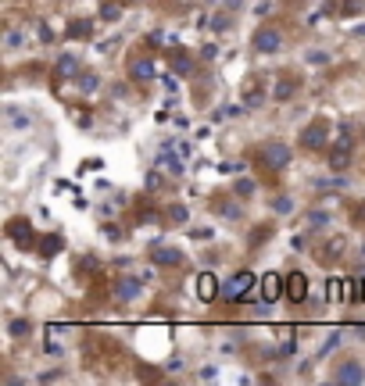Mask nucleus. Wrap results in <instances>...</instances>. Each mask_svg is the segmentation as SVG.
I'll use <instances>...</instances> for the list:
<instances>
[{
	"instance_id": "f257e3e1",
	"label": "nucleus",
	"mask_w": 365,
	"mask_h": 386,
	"mask_svg": "<svg viewBox=\"0 0 365 386\" xmlns=\"http://www.w3.org/2000/svg\"><path fill=\"white\" fill-rule=\"evenodd\" d=\"M258 165L265 168V172H283V168H290V158H294V151L283 143V140H265L261 147H258Z\"/></svg>"
},
{
	"instance_id": "f03ea898",
	"label": "nucleus",
	"mask_w": 365,
	"mask_h": 386,
	"mask_svg": "<svg viewBox=\"0 0 365 386\" xmlns=\"http://www.w3.org/2000/svg\"><path fill=\"white\" fill-rule=\"evenodd\" d=\"M326 147H329V126H326L322 118L308 122V126L301 129V151L319 154V151H326Z\"/></svg>"
},
{
	"instance_id": "7ed1b4c3",
	"label": "nucleus",
	"mask_w": 365,
	"mask_h": 386,
	"mask_svg": "<svg viewBox=\"0 0 365 386\" xmlns=\"http://www.w3.org/2000/svg\"><path fill=\"white\" fill-rule=\"evenodd\" d=\"M254 283H261L254 272H247V268H240V272H233L226 283H222V297L226 300H244L251 290H254Z\"/></svg>"
},
{
	"instance_id": "20e7f679",
	"label": "nucleus",
	"mask_w": 365,
	"mask_h": 386,
	"mask_svg": "<svg viewBox=\"0 0 365 386\" xmlns=\"http://www.w3.org/2000/svg\"><path fill=\"white\" fill-rule=\"evenodd\" d=\"M251 47H254V54L272 58V54H279V51H283V33H279V29H272V26H261V29H254Z\"/></svg>"
},
{
	"instance_id": "39448f33",
	"label": "nucleus",
	"mask_w": 365,
	"mask_h": 386,
	"mask_svg": "<svg viewBox=\"0 0 365 386\" xmlns=\"http://www.w3.org/2000/svg\"><path fill=\"white\" fill-rule=\"evenodd\" d=\"M4 233H8V240H11L15 247H22V250H29V247L36 243V233H33V222H29V218H11V222L4 225Z\"/></svg>"
},
{
	"instance_id": "423d86ee",
	"label": "nucleus",
	"mask_w": 365,
	"mask_h": 386,
	"mask_svg": "<svg viewBox=\"0 0 365 386\" xmlns=\"http://www.w3.org/2000/svg\"><path fill=\"white\" fill-rule=\"evenodd\" d=\"M351 143H354V140H351V133L344 129L340 140L329 147V172H344V168L351 165Z\"/></svg>"
},
{
	"instance_id": "0eeeda50",
	"label": "nucleus",
	"mask_w": 365,
	"mask_h": 386,
	"mask_svg": "<svg viewBox=\"0 0 365 386\" xmlns=\"http://www.w3.org/2000/svg\"><path fill=\"white\" fill-rule=\"evenodd\" d=\"M333 382H340V386H358V382H365V368H361V361H354V357L340 361L336 372H333Z\"/></svg>"
},
{
	"instance_id": "6e6552de",
	"label": "nucleus",
	"mask_w": 365,
	"mask_h": 386,
	"mask_svg": "<svg viewBox=\"0 0 365 386\" xmlns=\"http://www.w3.org/2000/svg\"><path fill=\"white\" fill-rule=\"evenodd\" d=\"M283 293H286V279H283L279 272H265V275H261V300L276 304Z\"/></svg>"
},
{
	"instance_id": "1a4fd4ad",
	"label": "nucleus",
	"mask_w": 365,
	"mask_h": 386,
	"mask_svg": "<svg viewBox=\"0 0 365 386\" xmlns=\"http://www.w3.org/2000/svg\"><path fill=\"white\" fill-rule=\"evenodd\" d=\"M83 76V65L76 54H61L58 65H54V83H65V79H79Z\"/></svg>"
},
{
	"instance_id": "9d476101",
	"label": "nucleus",
	"mask_w": 365,
	"mask_h": 386,
	"mask_svg": "<svg viewBox=\"0 0 365 386\" xmlns=\"http://www.w3.org/2000/svg\"><path fill=\"white\" fill-rule=\"evenodd\" d=\"M344 250H347V240H344V236H329V240H326L315 254H319V261H322V265H336V261L344 258Z\"/></svg>"
},
{
	"instance_id": "9b49d317",
	"label": "nucleus",
	"mask_w": 365,
	"mask_h": 386,
	"mask_svg": "<svg viewBox=\"0 0 365 386\" xmlns=\"http://www.w3.org/2000/svg\"><path fill=\"white\" fill-rule=\"evenodd\" d=\"M286 300L290 304H304L308 300V275L304 272H290L286 275Z\"/></svg>"
},
{
	"instance_id": "f8f14e48",
	"label": "nucleus",
	"mask_w": 365,
	"mask_h": 386,
	"mask_svg": "<svg viewBox=\"0 0 365 386\" xmlns=\"http://www.w3.org/2000/svg\"><path fill=\"white\" fill-rule=\"evenodd\" d=\"M151 261H154L158 268H179V265H183V250H179V247H154Z\"/></svg>"
},
{
	"instance_id": "ddd939ff",
	"label": "nucleus",
	"mask_w": 365,
	"mask_h": 386,
	"mask_svg": "<svg viewBox=\"0 0 365 386\" xmlns=\"http://www.w3.org/2000/svg\"><path fill=\"white\" fill-rule=\"evenodd\" d=\"M61 250H65V240H61L58 233H47V236H44V240L36 243V254H40L44 261H51V258H58Z\"/></svg>"
},
{
	"instance_id": "4468645a",
	"label": "nucleus",
	"mask_w": 365,
	"mask_h": 386,
	"mask_svg": "<svg viewBox=\"0 0 365 386\" xmlns=\"http://www.w3.org/2000/svg\"><path fill=\"white\" fill-rule=\"evenodd\" d=\"M129 79L133 83H151L154 79V58H136L129 65Z\"/></svg>"
},
{
	"instance_id": "2eb2a0df",
	"label": "nucleus",
	"mask_w": 365,
	"mask_h": 386,
	"mask_svg": "<svg viewBox=\"0 0 365 386\" xmlns=\"http://www.w3.org/2000/svg\"><path fill=\"white\" fill-rule=\"evenodd\" d=\"M219 293H222L219 279H215L211 272H201V275H197V297H201V300H215Z\"/></svg>"
},
{
	"instance_id": "dca6fc26",
	"label": "nucleus",
	"mask_w": 365,
	"mask_h": 386,
	"mask_svg": "<svg viewBox=\"0 0 365 386\" xmlns=\"http://www.w3.org/2000/svg\"><path fill=\"white\" fill-rule=\"evenodd\" d=\"M140 290H144V283H140V279H133V275H126V279H119V283H115V300H133Z\"/></svg>"
},
{
	"instance_id": "f3484780",
	"label": "nucleus",
	"mask_w": 365,
	"mask_h": 386,
	"mask_svg": "<svg viewBox=\"0 0 365 386\" xmlns=\"http://www.w3.org/2000/svg\"><path fill=\"white\" fill-rule=\"evenodd\" d=\"M94 36V22L90 19H72L69 22V40H90Z\"/></svg>"
},
{
	"instance_id": "a211bd4d",
	"label": "nucleus",
	"mask_w": 365,
	"mask_h": 386,
	"mask_svg": "<svg viewBox=\"0 0 365 386\" xmlns=\"http://www.w3.org/2000/svg\"><path fill=\"white\" fill-rule=\"evenodd\" d=\"M261 101H265L261 83L254 86V79H247V86H244V104H247V108H261Z\"/></svg>"
},
{
	"instance_id": "6ab92c4d",
	"label": "nucleus",
	"mask_w": 365,
	"mask_h": 386,
	"mask_svg": "<svg viewBox=\"0 0 365 386\" xmlns=\"http://www.w3.org/2000/svg\"><path fill=\"white\" fill-rule=\"evenodd\" d=\"M294 93H297V79H290V76H283V79L276 83V90H272L276 101H290Z\"/></svg>"
},
{
	"instance_id": "aec40b11",
	"label": "nucleus",
	"mask_w": 365,
	"mask_h": 386,
	"mask_svg": "<svg viewBox=\"0 0 365 386\" xmlns=\"http://www.w3.org/2000/svg\"><path fill=\"white\" fill-rule=\"evenodd\" d=\"M101 19H104V22H119V19H122V4H115V0H104V4H101Z\"/></svg>"
},
{
	"instance_id": "412c9836",
	"label": "nucleus",
	"mask_w": 365,
	"mask_h": 386,
	"mask_svg": "<svg viewBox=\"0 0 365 386\" xmlns=\"http://www.w3.org/2000/svg\"><path fill=\"white\" fill-rule=\"evenodd\" d=\"M8 332H11V336H29V332H33V322H29V318H11Z\"/></svg>"
},
{
	"instance_id": "4be33fe9",
	"label": "nucleus",
	"mask_w": 365,
	"mask_h": 386,
	"mask_svg": "<svg viewBox=\"0 0 365 386\" xmlns=\"http://www.w3.org/2000/svg\"><path fill=\"white\" fill-rule=\"evenodd\" d=\"M326 293H329V300H344L347 297V283L344 279H329V290Z\"/></svg>"
},
{
	"instance_id": "5701e85b",
	"label": "nucleus",
	"mask_w": 365,
	"mask_h": 386,
	"mask_svg": "<svg viewBox=\"0 0 365 386\" xmlns=\"http://www.w3.org/2000/svg\"><path fill=\"white\" fill-rule=\"evenodd\" d=\"M361 8H365V0H344V4H340V15L351 19V15H358Z\"/></svg>"
},
{
	"instance_id": "b1692460",
	"label": "nucleus",
	"mask_w": 365,
	"mask_h": 386,
	"mask_svg": "<svg viewBox=\"0 0 365 386\" xmlns=\"http://www.w3.org/2000/svg\"><path fill=\"white\" fill-rule=\"evenodd\" d=\"M97 83H101V79H97L94 72H83V76H79V90H83V93H94Z\"/></svg>"
},
{
	"instance_id": "393cba45",
	"label": "nucleus",
	"mask_w": 365,
	"mask_h": 386,
	"mask_svg": "<svg viewBox=\"0 0 365 386\" xmlns=\"http://www.w3.org/2000/svg\"><path fill=\"white\" fill-rule=\"evenodd\" d=\"M158 168H161V172H172V176H179V172H183V168H179V158H169V154L158 161Z\"/></svg>"
},
{
	"instance_id": "a878e982",
	"label": "nucleus",
	"mask_w": 365,
	"mask_h": 386,
	"mask_svg": "<svg viewBox=\"0 0 365 386\" xmlns=\"http://www.w3.org/2000/svg\"><path fill=\"white\" fill-rule=\"evenodd\" d=\"M169 218H172V222H179V225H183V222H186V218H190V211H186V208H183V204H172V208H169Z\"/></svg>"
},
{
	"instance_id": "bb28decb",
	"label": "nucleus",
	"mask_w": 365,
	"mask_h": 386,
	"mask_svg": "<svg viewBox=\"0 0 365 386\" xmlns=\"http://www.w3.org/2000/svg\"><path fill=\"white\" fill-rule=\"evenodd\" d=\"M304 61H308V65H326V61H329V54H326V51H308V54H304Z\"/></svg>"
},
{
	"instance_id": "cd10ccee",
	"label": "nucleus",
	"mask_w": 365,
	"mask_h": 386,
	"mask_svg": "<svg viewBox=\"0 0 365 386\" xmlns=\"http://www.w3.org/2000/svg\"><path fill=\"white\" fill-rule=\"evenodd\" d=\"M272 208H276L279 215H290V211H294V200H290V197H276V200H272Z\"/></svg>"
},
{
	"instance_id": "c85d7f7f",
	"label": "nucleus",
	"mask_w": 365,
	"mask_h": 386,
	"mask_svg": "<svg viewBox=\"0 0 365 386\" xmlns=\"http://www.w3.org/2000/svg\"><path fill=\"white\" fill-rule=\"evenodd\" d=\"M229 26H233V19H229V15H215V26H211V29H215V33H226Z\"/></svg>"
},
{
	"instance_id": "c756f323",
	"label": "nucleus",
	"mask_w": 365,
	"mask_h": 386,
	"mask_svg": "<svg viewBox=\"0 0 365 386\" xmlns=\"http://www.w3.org/2000/svg\"><path fill=\"white\" fill-rule=\"evenodd\" d=\"M236 193H240V197H251V193H254V183H251V179H240V183H236Z\"/></svg>"
},
{
	"instance_id": "7c9ffc66",
	"label": "nucleus",
	"mask_w": 365,
	"mask_h": 386,
	"mask_svg": "<svg viewBox=\"0 0 365 386\" xmlns=\"http://www.w3.org/2000/svg\"><path fill=\"white\" fill-rule=\"evenodd\" d=\"M190 68H194V61H190L186 54H179V58H176V72H190Z\"/></svg>"
},
{
	"instance_id": "2f4dec72",
	"label": "nucleus",
	"mask_w": 365,
	"mask_h": 386,
	"mask_svg": "<svg viewBox=\"0 0 365 386\" xmlns=\"http://www.w3.org/2000/svg\"><path fill=\"white\" fill-rule=\"evenodd\" d=\"M326 218H329V215H326V211H311V215H308V222H311V225H322V222H326Z\"/></svg>"
},
{
	"instance_id": "473e14b6",
	"label": "nucleus",
	"mask_w": 365,
	"mask_h": 386,
	"mask_svg": "<svg viewBox=\"0 0 365 386\" xmlns=\"http://www.w3.org/2000/svg\"><path fill=\"white\" fill-rule=\"evenodd\" d=\"M201 58H204V61H215V58H219V51H215V47H204V51H201Z\"/></svg>"
},
{
	"instance_id": "72a5a7b5",
	"label": "nucleus",
	"mask_w": 365,
	"mask_h": 386,
	"mask_svg": "<svg viewBox=\"0 0 365 386\" xmlns=\"http://www.w3.org/2000/svg\"><path fill=\"white\" fill-rule=\"evenodd\" d=\"M126 4H140V0H126Z\"/></svg>"
},
{
	"instance_id": "f704fd0d",
	"label": "nucleus",
	"mask_w": 365,
	"mask_h": 386,
	"mask_svg": "<svg viewBox=\"0 0 365 386\" xmlns=\"http://www.w3.org/2000/svg\"><path fill=\"white\" fill-rule=\"evenodd\" d=\"M361 254H365V243H361Z\"/></svg>"
}]
</instances>
